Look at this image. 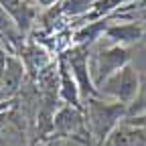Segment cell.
I'll use <instances>...</instances> for the list:
<instances>
[{
  "label": "cell",
  "instance_id": "15",
  "mask_svg": "<svg viewBox=\"0 0 146 146\" xmlns=\"http://www.w3.org/2000/svg\"><path fill=\"white\" fill-rule=\"evenodd\" d=\"M61 0H33V4L35 6H41V8H51V6H55V4H59Z\"/></svg>",
  "mask_w": 146,
  "mask_h": 146
},
{
  "label": "cell",
  "instance_id": "16",
  "mask_svg": "<svg viewBox=\"0 0 146 146\" xmlns=\"http://www.w3.org/2000/svg\"><path fill=\"white\" fill-rule=\"evenodd\" d=\"M126 122H130V124H134V126H140V128H144V130H146V114H144V116H136V118H126Z\"/></svg>",
  "mask_w": 146,
  "mask_h": 146
},
{
  "label": "cell",
  "instance_id": "8",
  "mask_svg": "<svg viewBox=\"0 0 146 146\" xmlns=\"http://www.w3.org/2000/svg\"><path fill=\"white\" fill-rule=\"evenodd\" d=\"M0 8L10 14V18L16 23L18 31L23 35H27L31 31L35 16H36L35 4H31L29 0H0Z\"/></svg>",
  "mask_w": 146,
  "mask_h": 146
},
{
  "label": "cell",
  "instance_id": "7",
  "mask_svg": "<svg viewBox=\"0 0 146 146\" xmlns=\"http://www.w3.org/2000/svg\"><path fill=\"white\" fill-rule=\"evenodd\" d=\"M106 39L110 45H120V47H130L138 43L144 36V27L142 23L136 21H128V23H112L106 31Z\"/></svg>",
  "mask_w": 146,
  "mask_h": 146
},
{
  "label": "cell",
  "instance_id": "3",
  "mask_svg": "<svg viewBox=\"0 0 146 146\" xmlns=\"http://www.w3.org/2000/svg\"><path fill=\"white\" fill-rule=\"evenodd\" d=\"M98 91H100V98L120 102L124 106H132L140 91V73L136 67L126 65L118 73H114Z\"/></svg>",
  "mask_w": 146,
  "mask_h": 146
},
{
  "label": "cell",
  "instance_id": "12",
  "mask_svg": "<svg viewBox=\"0 0 146 146\" xmlns=\"http://www.w3.org/2000/svg\"><path fill=\"white\" fill-rule=\"evenodd\" d=\"M98 0H63V10L71 16H85Z\"/></svg>",
  "mask_w": 146,
  "mask_h": 146
},
{
  "label": "cell",
  "instance_id": "9",
  "mask_svg": "<svg viewBox=\"0 0 146 146\" xmlns=\"http://www.w3.org/2000/svg\"><path fill=\"white\" fill-rule=\"evenodd\" d=\"M104 146H146V130L124 118V122L106 138Z\"/></svg>",
  "mask_w": 146,
  "mask_h": 146
},
{
  "label": "cell",
  "instance_id": "6",
  "mask_svg": "<svg viewBox=\"0 0 146 146\" xmlns=\"http://www.w3.org/2000/svg\"><path fill=\"white\" fill-rule=\"evenodd\" d=\"M57 73H59V98L63 100V104L83 110V100L79 94V87H77V81L67 65L65 55H59V59H57Z\"/></svg>",
  "mask_w": 146,
  "mask_h": 146
},
{
  "label": "cell",
  "instance_id": "1",
  "mask_svg": "<svg viewBox=\"0 0 146 146\" xmlns=\"http://www.w3.org/2000/svg\"><path fill=\"white\" fill-rule=\"evenodd\" d=\"M83 112L87 120V130L96 146H104L106 138L124 122L128 116V106L106 98H91L83 102Z\"/></svg>",
  "mask_w": 146,
  "mask_h": 146
},
{
  "label": "cell",
  "instance_id": "10",
  "mask_svg": "<svg viewBox=\"0 0 146 146\" xmlns=\"http://www.w3.org/2000/svg\"><path fill=\"white\" fill-rule=\"evenodd\" d=\"M25 71H27L25 61L21 57H16V55H10L8 65H6V71H4L2 79H0V83L4 85V89H6V94H8L10 100H12V96H16V91L21 89V85H23Z\"/></svg>",
  "mask_w": 146,
  "mask_h": 146
},
{
  "label": "cell",
  "instance_id": "14",
  "mask_svg": "<svg viewBox=\"0 0 146 146\" xmlns=\"http://www.w3.org/2000/svg\"><path fill=\"white\" fill-rule=\"evenodd\" d=\"M10 55H14V53H10V51H8V47L0 45V79H2L4 71H6V65H8V59H10Z\"/></svg>",
  "mask_w": 146,
  "mask_h": 146
},
{
  "label": "cell",
  "instance_id": "5",
  "mask_svg": "<svg viewBox=\"0 0 146 146\" xmlns=\"http://www.w3.org/2000/svg\"><path fill=\"white\" fill-rule=\"evenodd\" d=\"M89 53H91V47H87V45H73L67 53H63L73 77L77 81L83 102H87L91 98H100V91L96 89L91 75H89Z\"/></svg>",
  "mask_w": 146,
  "mask_h": 146
},
{
  "label": "cell",
  "instance_id": "11",
  "mask_svg": "<svg viewBox=\"0 0 146 146\" xmlns=\"http://www.w3.org/2000/svg\"><path fill=\"white\" fill-rule=\"evenodd\" d=\"M23 51H25V55H23L25 67L43 73V71L51 65V57H49V53H47L43 47H39V45H29V47H25Z\"/></svg>",
  "mask_w": 146,
  "mask_h": 146
},
{
  "label": "cell",
  "instance_id": "2",
  "mask_svg": "<svg viewBox=\"0 0 146 146\" xmlns=\"http://www.w3.org/2000/svg\"><path fill=\"white\" fill-rule=\"evenodd\" d=\"M130 59H132V53L128 47L96 43L89 53V75L96 89H100L122 67L130 65Z\"/></svg>",
  "mask_w": 146,
  "mask_h": 146
},
{
  "label": "cell",
  "instance_id": "18",
  "mask_svg": "<svg viewBox=\"0 0 146 146\" xmlns=\"http://www.w3.org/2000/svg\"><path fill=\"white\" fill-rule=\"evenodd\" d=\"M138 4H140V8H146V0H140Z\"/></svg>",
  "mask_w": 146,
  "mask_h": 146
},
{
  "label": "cell",
  "instance_id": "4",
  "mask_svg": "<svg viewBox=\"0 0 146 146\" xmlns=\"http://www.w3.org/2000/svg\"><path fill=\"white\" fill-rule=\"evenodd\" d=\"M53 136L81 140L91 146V134L87 130L85 112L81 108H73V106L63 104L55 112V118H53Z\"/></svg>",
  "mask_w": 146,
  "mask_h": 146
},
{
  "label": "cell",
  "instance_id": "13",
  "mask_svg": "<svg viewBox=\"0 0 146 146\" xmlns=\"http://www.w3.org/2000/svg\"><path fill=\"white\" fill-rule=\"evenodd\" d=\"M146 114V75H140V91L138 98L132 106H128V116L126 118H136Z\"/></svg>",
  "mask_w": 146,
  "mask_h": 146
},
{
  "label": "cell",
  "instance_id": "17",
  "mask_svg": "<svg viewBox=\"0 0 146 146\" xmlns=\"http://www.w3.org/2000/svg\"><path fill=\"white\" fill-rule=\"evenodd\" d=\"M10 106H12V100H2V102H0V114L8 112V110H10Z\"/></svg>",
  "mask_w": 146,
  "mask_h": 146
}]
</instances>
